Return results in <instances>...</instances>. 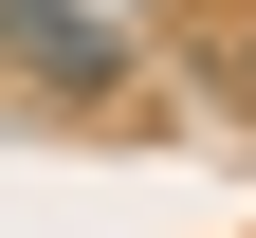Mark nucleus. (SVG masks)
<instances>
[{"mask_svg":"<svg viewBox=\"0 0 256 238\" xmlns=\"http://www.w3.org/2000/svg\"><path fill=\"white\" fill-rule=\"evenodd\" d=\"M220 74H238V92H256V37H238V55H220Z\"/></svg>","mask_w":256,"mask_h":238,"instance_id":"f03ea898","label":"nucleus"},{"mask_svg":"<svg viewBox=\"0 0 256 238\" xmlns=\"http://www.w3.org/2000/svg\"><path fill=\"white\" fill-rule=\"evenodd\" d=\"M0 55H18L37 92H74V110H92V92H128V37L92 19V0H0Z\"/></svg>","mask_w":256,"mask_h":238,"instance_id":"f257e3e1","label":"nucleus"}]
</instances>
